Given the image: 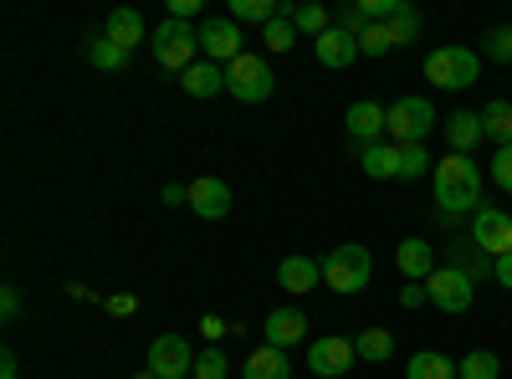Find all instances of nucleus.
<instances>
[{"label":"nucleus","mask_w":512,"mask_h":379,"mask_svg":"<svg viewBox=\"0 0 512 379\" xmlns=\"http://www.w3.org/2000/svg\"><path fill=\"white\" fill-rule=\"evenodd\" d=\"M277 282L287 292H313L323 282V262H313V257H282L277 262Z\"/></svg>","instance_id":"nucleus-18"},{"label":"nucleus","mask_w":512,"mask_h":379,"mask_svg":"<svg viewBox=\"0 0 512 379\" xmlns=\"http://www.w3.org/2000/svg\"><path fill=\"white\" fill-rule=\"evenodd\" d=\"M359 164L369 180H400V144H369L359 149Z\"/></svg>","instance_id":"nucleus-23"},{"label":"nucleus","mask_w":512,"mask_h":379,"mask_svg":"<svg viewBox=\"0 0 512 379\" xmlns=\"http://www.w3.org/2000/svg\"><path fill=\"white\" fill-rule=\"evenodd\" d=\"M195 349H190V339L185 333H159V339L149 344V369L159 374V379H190L195 374Z\"/></svg>","instance_id":"nucleus-8"},{"label":"nucleus","mask_w":512,"mask_h":379,"mask_svg":"<svg viewBox=\"0 0 512 379\" xmlns=\"http://www.w3.org/2000/svg\"><path fill=\"white\" fill-rule=\"evenodd\" d=\"M226 93L236 103H267L277 93V72L267 57H256V52H241L231 67H226Z\"/></svg>","instance_id":"nucleus-3"},{"label":"nucleus","mask_w":512,"mask_h":379,"mask_svg":"<svg viewBox=\"0 0 512 379\" xmlns=\"http://www.w3.org/2000/svg\"><path fill=\"white\" fill-rule=\"evenodd\" d=\"M313 52H318V62L328 67V72H344V67H354L364 52H359V36H349V31H328V36H318L313 41Z\"/></svg>","instance_id":"nucleus-16"},{"label":"nucleus","mask_w":512,"mask_h":379,"mask_svg":"<svg viewBox=\"0 0 512 379\" xmlns=\"http://www.w3.org/2000/svg\"><path fill=\"white\" fill-rule=\"evenodd\" d=\"M384 113H390V108H379L374 98L349 103V113H344V129H349V139H359V149L379 144V134H384Z\"/></svg>","instance_id":"nucleus-15"},{"label":"nucleus","mask_w":512,"mask_h":379,"mask_svg":"<svg viewBox=\"0 0 512 379\" xmlns=\"http://www.w3.org/2000/svg\"><path fill=\"white\" fill-rule=\"evenodd\" d=\"M374 277V257H369V246L349 241V246H338L323 257V287L328 292H344V298H354V292H364Z\"/></svg>","instance_id":"nucleus-2"},{"label":"nucleus","mask_w":512,"mask_h":379,"mask_svg":"<svg viewBox=\"0 0 512 379\" xmlns=\"http://www.w3.org/2000/svg\"><path fill=\"white\" fill-rule=\"evenodd\" d=\"M103 36L113 41V47H123V52H134V47H144V41H149V21H144V16H139L134 6H118V11L108 16Z\"/></svg>","instance_id":"nucleus-17"},{"label":"nucleus","mask_w":512,"mask_h":379,"mask_svg":"<svg viewBox=\"0 0 512 379\" xmlns=\"http://www.w3.org/2000/svg\"><path fill=\"white\" fill-rule=\"evenodd\" d=\"M359 52H364V57H384V52H395L390 26H384V21H369V26L359 31Z\"/></svg>","instance_id":"nucleus-30"},{"label":"nucleus","mask_w":512,"mask_h":379,"mask_svg":"<svg viewBox=\"0 0 512 379\" xmlns=\"http://www.w3.org/2000/svg\"><path fill=\"white\" fill-rule=\"evenodd\" d=\"M492 180H497V185H502V190L512 195V144L492 154Z\"/></svg>","instance_id":"nucleus-37"},{"label":"nucleus","mask_w":512,"mask_h":379,"mask_svg":"<svg viewBox=\"0 0 512 379\" xmlns=\"http://www.w3.org/2000/svg\"><path fill=\"white\" fill-rule=\"evenodd\" d=\"M482 134L497 139V149L512 144V103H507V98H492V103L482 108Z\"/></svg>","instance_id":"nucleus-25"},{"label":"nucleus","mask_w":512,"mask_h":379,"mask_svg":"<svg viewBox=\"0 0 512 379\" xmlns=\"http://www.w3.org/2000/svg\"><path fill=\"white\" fill-rule=\"evenodd\" d=\"M200 52H205V62H236L241 57V26L231 21V16H221V21H205L200 26Z\"/></svg>","instance_id":"nucleus-11"},{"label":"nucleus","mask_w":512,"mask_h":379,"mask_svg":"<svg viewBox=\"0 0 512 379\" xmlns=\"http://www.w3.org/2000/svg\"><path fill=\"white\" fill-rule=\"evenodd\" d=\"M200 333H205V339H226L231 323H226L221 313H205V318H200Z\"/></svg>","instance_id":"nucleus-39"},{"label":"nucleus","mask_w":512,"mask_h":379,"mask_svg":"<svg viewBox=\"0 0 512 379\" xmlns=\"http://www.w3.org/2000/svg\"><path fill=\"white\" fill-rule=\"evenodd\" d=\"M354 339H344V333H323V339H313L308 344V369L318 374V379H344L349 369H354Z\"/></svg>","instance_id":"nucleus-9"},{"label":"nucleus","mask_w":512,"mask_h":379,"mask_svg":"<svg viewBox=\"0 0 512 379\" xmlns=\"http://www.w3.org/2000/svg\"><path fill=\"white\" fill-rule=\"evenodd\" d=\"M431 185H436V205H441V216H477V210L487 205L482 200V170L466 154H446L436 159V170H431Z\"/></svg>","instance_id":"nucleus-1"},{"label":"nucleus","mask_w":512,"mask_h":379,"mask_svg":"<svg viewBox=\"0 0 512 379\" xmlns=\"http://www.w3.org/2000/svg\"><path fill=\"white\" fill-rule=\"evenodd\" d=\"M482 57L487 62H512V26H492L482 36Z\"/></svg>","instance_id":"nucleus-34"},{"label":"nucleus","mask_w":512,"mask_h":379,"mask_svg":"<svg viewBox=\"0 0 512 379\" xmlns=\"http://www.w3.org/2000/svg\"><path fill=\"white\" fill-rule=\"evenodd\" d=\"M431 170H436V159L425 154V144L400 149V180H420V175H431Z\"/></svg>","instance_id":"nucleus-33"},{"label":"nucleus","mask_w":512,"mask_h":379,"mask_svg":"<svg viewBox=\"0 0 512 379\" xmlns=\"http://www.w3.org/2000/svg\"><path fill=\"white\" fill-rule=\"evenodd\" d=\"M262 333H267V344L272 349H292V344H303L308 339V313L303 308H272L267 313V323H262Z\"/></svg>","instance_id":"nucleus-13"},{"label":"nucleus","mask_w":512,"mask_h":379,"mask_svg":"<svg viewBox=\"0 0 512 379\" xmlns=\"http://www.w3.org/2000/svg\"><path fill=\"white\" fill-rule=\"evenodd\" d=\"M88 57H93L98 72H118V67H128V57H134V52H123V47H113L108 36H98L93 47H88Z\"/></svg>","instance_id":"nucleus-31"},{"label":"nucleus","mask_w":512,"mask_h":379,"mask_svg":"<svg viewBox=\"0 0 512 379\" xmlns=\"http://www.w3.org/2000/svg\"><path fill=\"white\" fill-rule=\"evenodd\" d=\"M231 205H236V195L226 180H190V210L200 221H226Z\"/></svg>","instance_id":"nucleus-12"},{"label":"nucleus","mask_w":512,"mask_h":379,"mask_svg":"<svg viewBox=\"0 0 512 379\" xmlns=\"http://www.w3.org/2000/svg\"><path fill=\"white\" fill-rule=\"evenodd\" d=\"M400 303L405 308H425V303H431V292H425V282H410V287H400Z\"/></svg>","instance_id":"nucleus-40"},{"label":"nucleus","mask_w":512,"mask_h":379,"mask_svg":"<svg viewBox=\"0 0 512 379\" xmlns=\"http://www.w3.org/2000/svg\"><path fill=\"white\" fill-rule=\"evenodd\" d=\"M446 139H451V154H466L472 144H482V139H487V134H482V113H472V108L451 113V118H446Z\"/></svg>","instance_id":"nucleus-21"},{"label":"nucleus","mask_w":512,"mask_h":379,"mask_svg":"<svg viewBox=\"0 0 512 379\" xmlns=\"http://www.w3.org/2000/svg\"><path fill=\"white\" fill-rule=\"evenodd\" d=\"M354 354L364 364H390L395 359V333L390 328H359L354 333Z\"/></svg>","instance_id":"nucleus-22"},{"label":"nucleus","mask_w":512,"mask_h":379,"mask_svg":"<svg viewBox=\"0 0 512 379\" xmlns=\"http://www.w3.org/2000/svg\"><path fill=\"white\" fill-rule=\"evenodd\" d=\"M425 292H431V308H441V313H466V308H472V298H477V282H472V272L441 262L431 277H425Z\"/></svg>","instance_id":"nucleus-7"},{"label":"nucleus","mask_w":512,"mask_h":379,"mask_svg":"<svg viewBox=\"0 0 512 379\" xmlns=\"http://www.w3.org/2000/svg\"><path fill=\"white\" fill-rule=\"evenodd\" d=\"M333 26H338V31H349V36H359V31L369 26V16H364V6H359V0H354V6H344V11L333 16Z\"/></svg>","instance_id":"nucleus-36"},{"label":"nucleus","mask_w":512,"mask_h":379,"mask_svg":"<svg viewBox=\"0 0 512 379\" xmlns=\"http://www.w3.org/2000/svg\"><path fill=\"white\" fill-rule=\"evenodd\" d=\"M384 26H390V36H395V47H410V41L420 36V11H410L405 0H395V11L384 16Z\"/></svg>","instance_id":"nucleus-27"},{"label":"nucleus","mask_w":512,"mask_h":379,"mask_svg":"<svg viewBox=\"0 0 512 379\" xmlns=\"http://www.w3.org/2000/svg\"><path fill=\"white\" fill-rule=\"evenodd\" d=\"M461 379H502V359L477 349V354H466L461 359Z\"/></svg>","instance_id":"nucleus-32"},{"label":"nucleus","mask_w":512,"mask_h":379,"mask_svg":"<svg viewBox=\"0 0 512 379\" xmlns=\"http://www.w3.org/2000/svg\"><path fill=\"white\" fill-rule=\"evenodd\" d=\"M169 16H175V21H190V16H200V0H169Z\"/></svg>","instance_id":"nucleus-42"},{"label":"nucleus","mask_w":512,"mask_h":379,"mask_svg":"<svg viewBox=\"0 0 512 379\" xmlns=\"http://www.w3.org/2000/svg\"><path fill=\"white\" fill-rule=\"evenodd\" d=\"M262 41H267V52H277V57L297 47V26H292V6H282V11H277V21H267V26H262Z\"/></svg>","instance_id":"nucleus-26"},{"label":"nucleus","mask_w":512,"mask_h":379,"mask_svg":"<svg viewBox=\"0 0 512 379\" xmlns=\"http://www.w3.org/2000/svg\"><path fill=\"white\" fill-rule=\"evenodd\" d=\"M241 379H292V364H287V354H282V349L262 344V349H256V354L246 359Z\"/></svg>","instance_id":"nucleus-24"},{"label":"nucleus","mask_w":512,"mask_h":379,"mask_svg":"<svg viewBox=\"0 0 512 379\" xmlns=\"http://www.w3.org/2000/svg\"><path fill=\"white\" fill-rule=\"evenodd\" d=\"M226 6H231V21H236V26H241V21H262V26H267V21H277V11H282L277 0H226Z\"/></svg>","instance_id":"nucleus-29"},{"label":"nucleus","mask_w":512,"mask_h":379,"mask_svg":"<svg viewBox=\"0 0 512 379\" xmlns=\"http://www.w3.org/2000/svg\"><path fill=\"white\" fill-rule=\"evenodd\" d=\"M180 88L190 98H216V93H226V72L216 62H195V67L180 72Z\"/></svg>","instance_id":"nucleus-19"},{"label":"nucleus","mask_w":512,"mask_h":379,"mask_svg":"<svg viewBox=\"0 0 512 379\" xmlns=\"http://www.w3.org/2000/svg\"><path fill=\"white\" fill-rule=\"evenodd\" d=\"M436 129V108L431 98H400L390 113H384V134H390V144L410 149V144H425V134Z\"/></svg>","instance_id":"nucleus-5"},{"label":"nucleus","mask_w":512,"mask_h":379,"mask_svg":"<svg viewBox=\"0 0 512 379\" xmlns=\"http://www.w3.org/2000/svg\"><path fill=\"white\" fill-rule=\"evenodd\" d=\"M190 379H231V359L221 354V349H205L200 359H195V374Z\"/></svg>","instance_id":"nucleus-35"},{"label":"nucleus","mask_w":512,"mask_h":379,"mask_svg":"<svg viewBox=\"0 0 512 379\" xmlns=\"http://www.w3.org/2000/svg\"><path fill=\"white\" fill-rule=\"evenodd\" d=\"M492 277H497V282H502V287L512 292V251H507V257H497V262H492Z\"/></svg>","instance_id":"nucleus-43"},{"label":"nucleus","mask_w":512,"mask_h":379,"mask_svg":"<svg viewBox=\"0 0 512 379\" xmlns=\"http://www.w3.org/2000/svg\"><path fill=\"white\" fill-rule=\"evenodd\" d=\"M292 26H297V36H328L333 31V16L323 11V6H292Z\"/></svg>","instance_id":"nucleus-28"},{"label":"nucleus","mask_w":512,"mask_h":379,"mask_svg":"<svg viewBox=\"0 0 512 379\" xmlns=\"http://www.w3.org/2000/svg\"><path fill=\"white\" fill-rule=\"evenodd\" d=\"M395 267H400L405 282H425V277L436 272V246L425 241V236H405V241L395 246Z\"/></svg>","instance_id":"nucleus-14"},{"label":"nucleus","mask_w":512,"mask_h":379,"mask_svg":"<svg viewBox=\"0 0 512 379\" xmlns=\"http://www.w3.org/2000/svg\"><path fill=\"white\" fill-rule=\"evenodd\" d=\"M472 241L487 251L492 262L507 257V251H512V216H507V210H497V205H482L477 216H472Z\"/></svg>","instance_id":"nucleus-10"},{"label":"nucleus","mask_w":512,"mask_h":379,"mask_svg":"<svg viewBox=\"0 0 512 379\" xmlns=\"http://www.w3.org/2000/svg\"><path fill=\"white\" fill-rule=\"evenodd\" d=\"M103 308H108L113 318H134V313H139V298H134V292H113V298H103Z\"/></svg>","instance_id":"nucleus-38"},{"label":"nucleus","mask_w":512,"mask_h":379,"mask_svg":"<svg viewBox=\"0 0 512 379\" xmlns=\"http://www.w3.org/2000/svg\"><path fill=\"white\" fill-rule=\"evenodd\" d=\"M0 313H6V323H16V313H21V292L16 287L0 292Z\"/></svg>","instance_id":"nucleus-41"},{"label":"nucleus","mask_w":512,"mask_h":379,"mask_svg":"<svg viewBox=\"0 0 512 379\" xmlns=\"http://www.w3.org/2000/svg\"><path fill=\"white\" fill-rule=\"evenodd\" d=\"M134 379H159V374H154V369H144V374H134Z\"/></svg>","instance_id":"nucleus-45"},{"label":"nucleus","mask_w":512,"mask_h":379,"mask_svg":"<svg viewBox=\"0 0 512 379\" xmlns=\"http://www.w3.org/2000/svg\"><path fill=\"white\" fill-rule=\"evenodd\" d=\"M477 72H482V52L477 47H441V52L425 57V77H431L436 88H446V93L472 88Z\"/></svg>","instance_id":"nucleus-4"},{"label":"nucleus","mask_w":512,"mask_h":379,"mask_svg":"<svg viewBox=\"0 0 512 379\" xmlns=\"http://www.w3.org/2000/svg\"><path fill=\"white\" fill-rule=\"evenodd\" d=\"M16 374H21V369H16V354L6 349V354H0V379H16Z\"/></svg>","instance_id":"nucleus-44"},{"label":"nucleus","mask_w":512,"mask_h":379,"mask_svg":"<svg viewBox=\"0 0 512 379\" xmlns=\"http://www.w3.org/2000/svg\"><path fill=\"white\" fill-rule=\"evenodd\" d=\"M154 62L159 67H169V72H185V67H195V47H200V31L190 26V21H159L154 26Z\"/></svg>","instance_id":"nucleus-6"},{"label":"nucleus","mask_w":512,"mask_h":379,"mask_svg":"<svg viewBox=\"0 0 512 379\" xmlns=\"http://www.w3.org/2000/svg\"><path fill=\"white\" fill-rule=\"evenodd\" d=\"M405 379H461V364L446 359V354H436V349H420V354H410Z\"/></svg>","instance_id":"nucleus-20"}]
</instances>
